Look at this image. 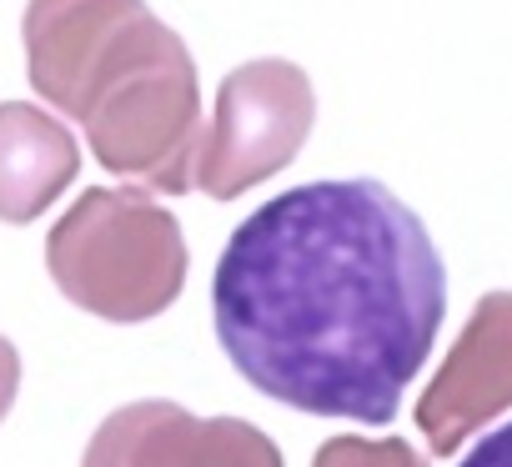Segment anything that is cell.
<instances>
[{
    "label": "cell",
    "mask_w": 512,
    "mask_h": 467,
    "mask_svg": "<svg viewBox=\"0 0 512 467\" xmlns=\"http://www.w3.org/2000/svg\"><path fill=\"white\" fill-rule=\"evenodd\" d=\"M81 171L76 136L31 101L0 106V221H36Z\"/></svg>",
    "instance_id": "cell-7"
},
{
    "label": "cell",
    "mask_w": 512,
    "mask_h": 467,
    "mask_svg": "<svg viewBox=\"0 0 512 467\" xmlns=\"http://www.w3.org/2000/svg\"><path fill=\"white\" fill-rule=\"evenodd\" d=\"M447 272L382 181H312L256 206L216 262L211 322L231 367L297 412L382 427L432 357Z\"/></svg>",
    "instance_id": "cell-1"
},
{
    "label": "cell",
    "mask_w": 512,
    "mask_h": 467,
    "mask_svg": "<svg viewBox=\"0 0 512 467\" xmlns=\"http://www.w3.org/2000/svg\"><path fill=\"white\" fill-rule=\"evenodd\" d=\"M512 407V292H487L452 352L442 357V372L417 402V432L437 457L457 452L482 422Z\"/></svg>",
    "instance_id": "cell-6"
},
{
    "label": "cell",
    "mask_w": 512,
    "mask_h": 467,
    "mask_svg": "<svg viewBox=\"0 0 512 467\" xmlns=\"http://www.w3.org/2000/svg\"><path fill=\"white\" fill-rule=\"evenodd\" d=\"M312 467H427V462L402 437H377V442H367V437H332V442H322Z\"/></svg>",
    "instance_id": "cell-8"
},
{
    "label": "cell",
    "mask_w": 512,
    "mask_h": 467,
    "mask_svg": "<svg viewBox=\"0 0 512 467\" xmlns=\"http://www.w3.org/2000/svg\"><path fill=\"white\" fill-rule=\"evenodd\" d=\"M462 467H512V422L497 427V432H487V437L462 457Z\"/></svg>",
    "instance_id": "cell-9"
},
{
    "label": "cell",
    "mask_w": 512,
    "mask_h": 467,
    "mask_svg": "<svg viewBox=\"0 0 512 467\" xmlns=\"http://www.w3.org/2000/svg\"><path fill=\"white\" fill-rule=\"evenodd\" d=\"M16 392H21V357H16V347L6 337H0V422H6Z\"/></svg>",
    "instance_id": "cell-10"
},
{
    "label": "cell",
    "mask_w": 512,
    "mask_h": 467,
    "mask_svg": "<svg viewBox=\"0 0 512 467\" xmlns=\"http://www.w3.org/2000/svg\"><path fill=\"white\" fill-rule=\"evenodd\" d=\"M317 121V96L302 66L262 56L236 66L216 91V116L201 136L196 191L231 201L246 186L277 176L297 161Z\"/></svg>",
    "instance_id": "cell-4"
},
{
    "label": "cell",
    "mask_w": 512,
    "mask_h": 467,
    "mask_svg": "<svg viewBox=\"0 0 512 467\" xmlns=\"http://www.w3.org/2000/svg\"><path fill=\"white\" fill-rule=\"evenodd\" d=\"M31 86L86 126L91 156L166 196L196 186L201 91L191 51L146 0H31Z\"/></svg>",
    "instance_id": "cell-2"
},
{
    "label": "cell",
    "mask_w": 512,
    "mask_h": 467,
    "mask_svg": "<svg viewBox=\"0 0 512 467\" xmlns=\"http://www.w3.org/2000/svg\"><path fill=\"white\" fill-rule=\"evenodd\" d=\"M81 467H287L277 442L241 417H196L181 402L146 397L111 412Z\"/></svg>",
    "instance_id": "cell-5"
},
{
    "label": "cell",
    "mask_w": 512,
    "mask_h": 467,
    "mask_svg": "<svg viewBox=\"0 0 512 467\" xmlns=\"http://www.w3.org/2000/svg\"><path fill=\"white\" fill-rule=\"evenodd\" d=\"M46 267L66 302L101 322H151L186 282L181 221L141 196L91 186L46 237Z\"/></svg>",
    "instance_id": "cell-3"
}]
</instances>
